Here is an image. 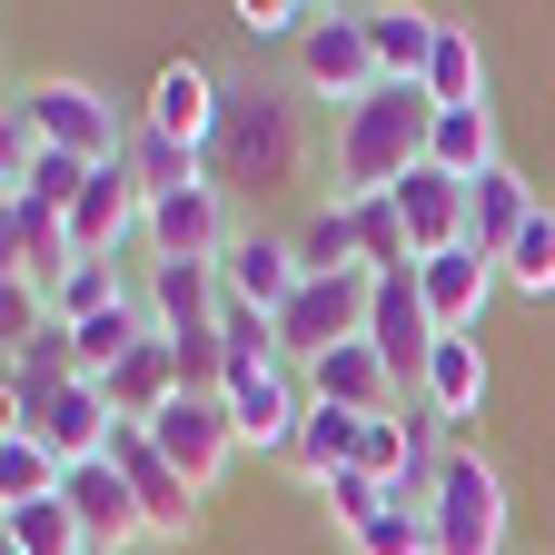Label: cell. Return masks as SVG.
<instances>
[{
    "instance_id": "1",
    "label": "cell",
    "mask_w": 555,
    "mask_h": 555,
    "mask_svg": "<svg viewBox=\"0 0 555 555\" xmlns=\"http://www.w3.org/2000/svg\"><path fill=\"white\" fill-rule=\"evenodd\" d=\"M427 139H437L427 80H377L358 109H337V208L387 198L397 179H416L427 169Z\"/></svg>"
},
{
    "instance_id": "2",
    "label": "cell",
    "mask_w": 555,
    "mask_h": 555,
    "mask_svg": "<svg viewBox=\"0 0 555 555\" xmlns=\"http://www.w3.org/2000/svg\"><path fill=\"white\" fill-rule=\"evenodd\" d=\"M208 179H248V189H278L298 179V100L278 80H229V109H219V139H208Z\"/></svg>"
},
{
    "instance_id": "3",
    "label": "cell",
    "mask_w": 555,
    "mask_h": 555,
    "mask_svg": "<svg viewBox=\"0 0 555 555\" xmlns=\"http://www.w3.org/2000/svg\"><path fill=\"white\" fill-rule=\"evenodd\" d=\"M427 526H437V555H506V476H496V456L447 447L437 476H427Z\"/></svg>"
},
{
    "instance_id": "4",
    "label": "cell",
    "mask_w": 555,
    "mask_h": 555,
    "mask_svg": "<svg viewBox=\"0 0 555 555\" xmlns=\"http://www.w3.org/2000/svg\"><path fill=\"white\" fill-rule=\"evenodd\" d=\"M21 109H30V129H40V150L80 159V169H119L129 139H139V119H129L109 90H90V80H30Z\"/></svg>"
},
{
    "instance_id": "5",
    "label": "cell",
    "mask_w": 555,
    "mask_h": 555,
    "mask_svg": "<svg viewBox=\"0 0 555 555\" xmlns=\"http://www.w3.org/2000/svg\"><path fill=\"white\" fill-rule=\"evenodd\" d=\"M367 308H377V278L367 268H337V278H308V288L278 308V358L288 367H318L327 347L367 337Z\"/></svg>"
},
{
    "instance_id": "6",
    "label": "cell",
    "mask_w": 555,
    "mask_h": 555,
    "mask_svg": "<svg viewBox=\"0 0 555 555\" xmlns=\"http://www.w3.org/2000/svg\"><path fill=\"white\" fill-rule=\"evenodd\" d=\"M219 397L238 416V447H298V416H308V377L288 358H229Z\"/></svg>"
},
{
    "instance_id": "7",
    "label": "cell",
    "mask_w": 555,
    "mask_h": 555,
    "mask_svg": "<svg viewBox=\"0 0 555 555\" xmlns=\"http://www.w3.org/2000/svg\"><path fill=\"white\" fill-rule=\"evenodd\" d=\"M219 109H229V80L208 60H159V80H150V100H139V129H159V139H179V150H198L208 159V139H219Z\"/></svg>"
},
{
    "instance_id": "8",
    "label": "cell",
    "mask_w": 555,
    "mask_h": 555,
    "mask_svg": "<svg viewBox=\"0 0 555 555\" xmlns=\"http://www.w3.org/2000/svg\"><path fill=\"white\" fill-rule=\"evenodd\" d=\"M109 466L129 476L139 526H150L159 545H189V535H198V486H189V476H179V466L150 447V427H119V437H109Z\"/></svg>"
},
{
    "instance_id": "9",
    "label": "cell",
    "mask_w": 555,
    "mask_h": 555,
    "mask_svg": "<svg viewBox=\"0 0 555 555\" xmlns=\"http://www.w3.org/2000/svg\"><path fill=\"white\" fill-rule=\"evenodd\" d=\"M150 447L208 496V486L229 476V456H238V416H229V397H198V387H189V397H169V416L150 427Z\"/></svg>"
},
{
    "instance_id": "10",
    "label": "cell",
    "mask_w": 555,
    "mask_h": 555,
    "mask_svg": "<svg viewBox=\"0 0 555 555\" xmlns=\"http://www.w3.org/2000/svg\"><path fill=\"white\" fill-rule=\"evenodd\" d=\"M367 347L387 358V377L416 397L427 387V358H437V318H427V298H416V268H387L377 278V308H367Z\"/></svg>"
},
{
    "instance_id": "11",
    "label": "cell",
    "mask_w": 555,
    "mask_h": 555,
    "mask_svg": "<svg viewBox=\"0 0 555 555\" xmlns=\"http://www.w3.org/2000/svg\"><path fill=\"white\" fill-rule=\"evenodd\" d=\"M298 80H308V90H327L337 109H358V100L387 80L377 50H367V21H358V11H327V21L298 40Z\"/></svg>"
},
{
    "instance_id": "12",
    "label": "cell",
    "mask_w": 555,
    "mask_h": 555,
    "mask_svg": "<svg viewBox=\"0 0 555 555\" xmlns=\"http://www.w3.org/2000/svg\"><path fill=\"white\" fill-rule=\"evenodd\" d=\"M139 238H150V258H198V268H219L238 229H229L219 179H208V189H169V198H150V229H139Z\"/></svg>"
},
{
    "instance_id": "13",
    "label": "cell",
    "mask_w": 555,
    "mask_h": 555,
    "mask_svg": "<svg viewBox=\"0 0 555 555\" xmlns=\"http://www.w3.org/2000/svg\"><path fill=\"white\" fill-rule=\"evenodd\" d=\"M219 288L238 298V308H258V318H278L298 288H308V268H298V238H278V229H238L229 238V258H219Z\"/></svg>"
},
{
    "instance_id": "14",
    "label": "cell",
    "mask_w": 555,
    "mask_h": 555,
    "mask_svg": "<svg viewBox=\"0 0 555 555\" xmlns=\"http://www.w3.org/2000/svg\"><path fill=\"white\" fill-rule=\"evenodd\" d=\"M496 258L486 248H447V258H416V298H427V318H437V337H476V318H486V298H496Z\"/></svg>"
},
{
    "instance_id": "15",
    "label": "cell",
    "mask_w": 555,
    "mask_h": 555,
    "mask_svg": "<svg viewBox=\"0 0 555 555\" xmlns=\"http://www.w3.org/2000/svg\"><path fill=\"white\" fill-rule=\"evenodd\" d=\"M139 229H150V189L129 179V159L90 169L80 208H69V248H80V258H119V238H139Z\"/></svg>"
},
{
    "instance_id": "16",
    "label": "cell",
    "mask_w": 555,
    "mask_h": 555,
    "mask_svg": "<svg viewBox=\"0 0 555 555\" xmlns=\"http://www.w3.org/2000/svg\"><path fill=\"white\" fill-rule=\"evenodd\" d=\"M60 506L80 516L90 555H119L129 535H150V526H139V496H129V476H119L109 456H90V466H69V476H60Z\"/></svg>"
},
{
    "instance_id": "17",
    "label": "cell",
    "mask_w": 555,
    "mask_h": 555,
    "mask_svg": "<svg viewBox=\"0 0 555 555\" xmlns=\"http://www.w3.org/2000/svg\"><path fill=\"white\" fill-rule=\"evenodd\" d=\"M387 208H397V229H406V248H416V258L466 248V179L416 169V179H397V189H387Z\"/></svg>"
},
{
    "instance_id": "18",
    "label": "cell",
    "mask_w": 555,
    "mask_h": 555,
    "mask_svg": "<svg viewBox=\"0 0 555 555\" xmlns=\"http://www.w3.org/2000/svg\"><path fill=\"white\" fill-rule=\"evenodd\" d=\"M298 377H308V397H318V406H347V416H387V406H406V387L387 377V358H377L367 337L327 347V358H318V367H298Z\"/></svg>"
},
{
    "instance_id": "19",
    "label": "cell",
    "mask_w": 555,
    "mask_h": 555,
    "mask_svg": "<svg viewBox=\"0 0 555 555\" xmlns=\"http://www.w3.org/2000/svg\"><path fill=\"white\" fill-rule=\"evenodd\" d=\"M535 208H545V198H535V189H526V179L496 159L486 179H466V248H486V258L506 268V248L535 229Z\"/></svg>"
},
{
    "instance_id": "20",
    "label": "cell",
    "mask_w": 555,
    "mask_h": 555,
    "mask_svg": "<svg viewBox=\"0 0 555 555\" xmlns=\"http://www.w3.org/2000/svg\"><path fill=\"white\" fill-rule=\"evenodd\" d=\"M0 258H11V278L60 288L80 248H69V219H60V208H40V198H0Z\"/></svg>"
},
{
    "instance_id": "21",
    "label": "cell",
    "mask_w": 555,
    "mask_h": 555,
    "mask_svg": "<svg viewBox=\"0 0 555 555\" xmlns=\"http://www.w3.org/2000/svg\"><path fill=\"white\" fill-rule=\"evenodd\" d=\"M358 21H367V50H377L387 80H427V60H437V30H447V21L406 11V0H377V11H358Z\"/></svg>"
},
{
    "instance_id": "22",
    "label": "cell",
    "mask_w": 555,
    "mask_h": 555,
    "mask_svg": "<svg viewBox=\"0 0 555 555\" xmlns=\"http://www.w3.org/2000/svg\"><path fill=\"white\" fill-rule=\"evenodd\" d=\"M358 437H367V416H347V406H318V397H308V416H298V447H288V466H298L308 486H337L347 466H358Z\"/></svg>"
},
{
    "instance_id": "23",
    "label": "cell",
    "mask_w": 555,
    "mask_h": 555,
    "mask_svg": "<svg viewBox=\"0 0 555 555\" xmlns=\"http://www.w3.org/2000/svg\"><path fill=\"white\" fill-rule=\"evenodd\" d=\"M416 406H427L437 427H447V416H476V406H486V347H476V337H437V358H427V387H416Z\"/></svg>"
},
{
    "instance_id": "24",
    "label": "cell",
    "mask_w": 555,
    "mask_h": 555,
    "mask_svg": "<svg viewBox=\"0 0 555 555\" xmlns=\"http://www.w3.org/2000/svg\"><path fill=\"white\" fill-rule=\"evenodd\" d=\"M506 150H496V109H437V139H427V169L447 179H486Z\"/></svg>"
},
{
    "instance_id": "25",
    "label": "cell",
    "mask_w": 555,
    "mask_h": 555,
    "mask_svg": "<svg viewBox=\"0 0 555 555\" xmlns=\"http://www.w3.org/2000/svg\"><path fill=\"white\" fill-rule=\"evenodd\" d=\"M0 555H90V535L60 496H40V506H0Z\"/></svg>"
},
{
    "instance_id": "26",
    "label": "cell",
    "mask_w": 555,
    "mask_h": 555,
    "mask_svg": "<svg viewBox=\"0 0 555 555\" xmlns=\"http://www.w3.org/2000/svg\"><path fill=\"white\" fill-rule=\"evenodd\" d=\"M427 100L437 109H486V50H476V30H437V60H427Z\"/></svg>"
},
{
    "instance_id": "27",
    "label": "cell",
    "mask_w": 555,
    "mask_h": 555,
    "mask_svg": "<svg viewBox=\"0 0 555 555\" xmlns=\"http://www.w3.org/2000/svg\"><path fill=\"white\" fill-rule=\"evenodd\" d=\"M347 555H437V526H427V486L387 496V516H367L347 535Z\"/></svg>"
},
{
    "instance_id": "28",
    "label": "cell",
    "mask_w": 555,
    "mask_h": 555,
    "mask_svg": "<svg viewBox=\"0 0 555 555\" xmlns=\"http://www.w3.org/2000/svg\"><path fill=\"white\" fill-rule=\"evenodd\" d=\"M60 456L30 437V427H0V506H40V496H60Z\"/></svg>"
},
{
    "instance_id": "29",
    "label": "cell",
    "mask_w": 555,
    "mask_h": 555,
    "mask_svg": "<svg viewBox=\"0 0 555 555\" xmlns=\"http://www.w3.org/2000/svg\"><path fill=\"white\" fill-rule=\"evenodd\" d=\"M119 298H129L119 258H69V278L50 288V318H60V327H80V318H100V308H119Z\"/></svg>"
},
{
    "instance_id": "30",
    "label": "cell",
    "mask_w": 555,
    "mask_h": 555,
    "mask_svg": "<svg viewBox=\"0 0 555 555\" xmlns=\"http://www.w3.org/2000/svg\"><path fill=\"white\" fill-rule=\"evenodd\" d=\"M129 179L150 189V198H169V189H208V159L179 150V139H159V129H139L129 139Z\"/></svg>"
},
{
    "instance_id": "31",
    "label": "cell",
    "mask_w": 555,
    "mask_h": 555,
    "mask_svg": "<svg viewBox=\"0 0 555 555\" xmlns=\"http://www.w3.org/2000/svg\"><path fill=\"white\" fill-rule=\"evenodd\" d=\"M298 268H308V278H337V268H367V258H358V219H347L337 198H327L318 219L298 229Z\"/></svg>"
},
{
    "instance_id": "32",
    "label": "cell",
    "mask_w": 555,
    "mask_h": 555,
    "mask_svg": "<svg viewBox=\"0 0 555 555\" xmlns=\"http://www.w3.org/2000/svg\"><path fill=\"white\" fill-rule=\"evenodd\" d=\"M506 288L516 298H555V208H535V229L506 248Z\"/></svg>"
},
{
    "instance_id": "33",
    "label": "cell",
    "mask_w": 555,
    "mask_h": 555,
    "mask_svg": "<svg viewBox=\"0 0 555 555\" xmlns=\"http://www.w3.org/2000/svg\"><path fill=\"white\" fill-rule=\"evenodd\" d=\"M347 219H358V258H367V278L416 268V248H406V229H397V208H387V198H358Z\"/></svg>"
},
{
    "instance_id": "34",
    "label": "cell",
    "mask_w": 555,
    "mask_h": 555,
    "mask_svg": "<svg viewBox=\"0 0 555 555\" xmlns=\"http://www.w3.org/2000/svg\"><path fill=\"white\" fill-rule=\"evenodd\" d=\"M80 189H90V169H80V159L40 150V159H30V179H21L11 198H40V208H60V219H69V208H80Z\"/></svg>"
},
{
    "instance_id": "35",
    "label": "cell",
    "mask_w": 555,
    "mask_h": 555,
    "mask_svg": "<svg viewBox=\"0 0 555 555\" xmlns=\"http://www.w3.org/2000/svg\"><path fill=\"white\" fill-rule=\"evenodd\" d=\"M327 11H308V0H238V30L248 40H308Z\"/></svg>"
},
{
    "instance_id": "36",
    "label": "cell",
    "mask_w": 555,
    "mask_h": 555,
    "mask_svg": "<svg viewBox=\"0 0 555 555\" xmlns=\"http://www.w3.org/2000/svg\"><path fill=\"white\" fill-rule=\"evenodd\" d=\"M30 159H40V129H30L21 90H11V100H0V189H21V179H30Z\"/></svg>"
},
{
    "instance_id": "37",
    "label": "cell",
    "mask_w": 555,
    "mask_h": 555,
    "mask_svg": "<svg viewBox=\"0 0 555 555\" xmlns=\"http://www.w3.org/2000/svg\"><path fill=\"white\" fill-rule=\"evenodd\" d=\"M318 496H327V516H337L347 535H358L367 516H387V486H377V476H358V466H347L337 486H318Z\"/></svg>"
},
{
    "instance_id": "38",
    "label": "cell",
    "mask_w": 555,
    "mask_h": 555,
    "mask_svg": "<svg viewBox=\"0 0 555 555\" xmlns=\"http://www.w3.org/2000/svg\"><path fill=\"white\" fill-rule=\"evenodd\" d=\"M545 208H555V198H545Z\"/></svg>"
}]
</instances>
